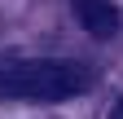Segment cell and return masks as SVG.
Here are the masks:
<instances>
[{
    "label": "cell",
    "instance_id": "1",
    "mask_svg": "<svg viewBox=\"0 0 123 119\" xmlns=\"http://www.w3.org/2000/svg\"><path fill=\"white\" fill-rule=\"evenodd\" d=\"M92 88V71L84 62H13L0 66V97L26 101H66Z\"/></svg>",
    "mask_w": 123,
    "mask_h": 119
},
{
    "label": "cell",
    "instance_id": "2",
    "mask_svg": "<svg viewBox=\"0 0 123 119\" xmlns=\"http://www.w3.org/2000/svg\"><path fill=\"white\" fill-rule=\"evenodd\" d=\"M75 18H79L84 31L97 35V40L119 35V26H123V13H119L114 0H75Z\"/></svg>",
    "mask_w": 123,
    "mask_h": 119
},
{
    "label": "cell",
    "instance_id": "3",
    "mask_svg": "<svg viewBox=\"0 0 123 119\" xmlns=\"http://www.w3.org/2000/svg\"><path fill=\"white\" fill-rule=\"evenodd\" d=\"M110 119H123V97L114 101V110H110Z\"/></svg>",
    "mask_w": 123,
    "mask_h": 119
}]
</instances>
